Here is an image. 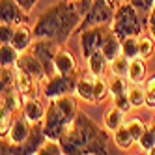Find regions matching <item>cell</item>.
I'll return each instance as SVG.
<instances>
[{"instance_id":"obj_29","label":"cell","mask_w":155,"mask_h":155,"mask_svg":"<svg viewBox=\"0 0 155 155\" xmlns=\"http://www.w3.org/2000/svg\"><path fill=\"white\" fill-rule=\"evenodd\" d=\"M43 153H49V155H62V153H64V148H62L60 140H51V138H47V140L39 146V150H38L36 155H43Z\"/></svg>"},{"instance_id":"obj_10","label":"cell","mask_w":155,"mask_h":155,"mask_svg":"<svg viewBox=\"0 0 155 155\" xmlns=\"http://www.w3.org/2000/svg\"><path fill=\"white\" fill-rule=\"evenodd\" d=\"M28 13L25 12L17 0H0V23L8 25H23L26 23Z\"/></svg>"},{"instance_id":"obj_27","label":"cell","mask_w":155,"mask_h":155,"mask_svg":"<svg viewBox=\"0 0 155 155\" xmlns=\"http://www.w3.org/2000/svg\"><path fill=\"white\" fill-rule=\"evenodd\" d=\"M121 54L129 60L140 56L138 54V36H129L121 41Z\"/></svg>"},{"instance_id":"obj_24","label":"cell","mask_w":155,"mask_h":155,"mask_svg":"<svg viewBox=\"0 0 155 155\" xmlns=\"http://www.w3.org/2000/svg\"><path fill=\"white\" fill-rule=\"evenodd\" d=\"M112 138H114V144H116V146H118L120 150H129V148L133 146V144H135V138H133L131 131H129V127H127L125 124L114 131Z\"/></svg>"},{"instance_id":"obj_16","label":"cell","mask_w":155,"mask_h":155,"mask_svg":"<svg viewBox=\"0 0 155 155\" xmlns=\"http://www.w3.org/2000/svg\"><path fill=\"white\" fill-rule=\"evenodd\" d=\"M36 36H34V28L26 26L25 23L23 25H17L15 26V34H13V39H12V45L19 51V52H25L32 47Z\"/></svg>"},{"instance_id":"obj_32","label":"cell","mask_w":155,"mask_h":155,"mask_svg":"<svg viewBox=\"0 0 155 155\" xmlns=\"http://www.w3.org/2000/svg\"><path fill=\"white\" fill-rule=\"evenodd\" d=\"M108 88H110V95H120V94H125L129 88H127V82L124 77H120V75H114L112 79L108 81Z\"/></svg>"},{"instance_id":"obj_7","label":"cell","mask_w":155,"mask_h":155,"mask_svg":"<svg viewBox=\"0 0 155 155\" xmlns=\"http://www.w3.org/2000/svg\"><path fill=\"white\" fill-rule=\"evenodd\" d=\"M58 49H60V45L54 39H49V38H36L34 43H32V47H30V51L34 52V56L41 62L43 69L47 73V79L56 73V69H54V56H56Z\"/></svg>"},{"instance_id":"obj_42","label":"cell","mask_w":155,"mask_h":155,"mask_svg":"<svg viewBox=\"0 0 155 155\" xmlns=\"http://www.w3.org/2000/svg\"><path fill=\"white\" fill-rule=\"evenodd\" d=\"M150 127H151V129H153V133H155V118L151 120V125H150Z\"/></svg>"},{"instance_id":"obj_26","label":"cell","mask_w":155,"mask_h":155,"mask_svg":"<svg viewBox=\"0 0 155 155\" xmlns=\"http://www.w3.org/2000/svg\"><path fill=\"white\" fill-rule=\"evenodd\" d=\"M127 95H129V101H131L133 108L146 107V90L140 88V84H133L127 90Z\"/></svg>"},{"instance_id":"obj_22","label":"cell","mask_w":155,"mask_h":155,"mask_svg":"<svg viewBox=\"0 0 155 155\" xmlns=\"http://www.w3.org/2000/svg\"><path fill=\"white\" fill-rule=\"evenodd\" d=\"M124 121H125V112L124 110H120L118 107H112L110 110H107L105 116H103V125L107 131H116L118 127L124 125Z\"/></svg>"},{"instance_id":"obj_21","label":"cell","mask_w":155,"mask_h":155,"mask_svg":"<svg viewBox=\"0 0 155 155\" xmlns=\"http://www.w3.org/2000/svg\"><path fill=\"white\" fill-rule=\"evenodd\" d=\"M86 62H88V69H90L95 77H105L108 65H110V62L107 60V56L101 51H95L92 56L86 58Z\"/></svg>"},{"instance_id":"obj_20","label":"cell","mask_w":155,"mask_h":155,"mask_svg":"<svg viewBox=\"0 0 155 155\" xmlns=\"http://www.w3.org/2000/svg\"><path fill=\"white\" fill-rule=\"evenodd\" d=\"M146 60L142 56H137L129 60V69H127V79L131 84H144L146 82Z\"/></svg>"},{"instance_id":"obj_25","label":"cell","mask_w":155,"mask_h":155,"mask_svg":"<svg viewBox=\"0 0 155 155\" xmlns=\"http://www.w3.org/2000/svg\"><path fill=\"white\" fill-rule=\"evenodd\" d=\"M138 54L144 60H150L155 54V38L150 36H138Z\"/></svg>"},{"instance_id":"obj_17","label":"cell","mask_w":155,"mask_h":155,"mask_svg":"<svg viewBox=\"0 0 155 155\" xmlns=\"http://www.w3.org/2000/svg\"><path fill=\"white\" fill-rule=\"evenodd\" d=\"M21 114L25 118H28L32 124H38V121H43V118L47 114V108L43 107L39 97H28V99H25V105H23Z\"/></svg>"},{"instance_id":"obj_23","label":"cell","mask_w":155,"mask_h":155,"mask_svg":"<svg viewBox=\"0 0 155 155\" xmlns=\"http://www.w3.org/2000/svg\"><path fill=\"white\" fill-rule=\"evenodd\" d=\"M21 56V52L12 43H0V64L2 68H13Z\"/></svg>"},{"instance_id":"obj_19","label":"cell","mask_w":155,"mask_h":155,"mask_svg":"<svg viewBox=\"0 0 155 155\" xmlns=\"http://www.w3.org/2000/svg\"><path fill=\"white\" fill-rule=\"evenodd\" d=\"M101 52L107 56L108 62H112L116 56H120V54H121V39L114 34L110 26H108V30H107L105 41H103V45H101Z\"/></svg>"},{"instance_id":"obj_34","label":"cell","mask_w":155,"mask_h":155,"mask_svg":"<svg viewBox=\"0 0 155 155\" xmlns=\"http://www.w3.org/2000/svg\"><path fill=\"white\" fill-rule=\"evenodd\" d=\"M94 94H95V103H101L103 99L110 94V88H108V82L105 81V77H95Z\"/></svg>"},{"instance_id":"obj_13","label":"cell","mask_w":155,"mask_h":155,"mask_svg":"<svg viewBox=\"0 0 155 155\" xmlns=\"http://www.w3.org/2000/svg\"><path fill=\"white\" fill-rule=\"evenodd\" d=\"M15 86L19 88V92L25 95V99L28 97H39V82L38 79H34L32 75H28L26 71H23L21 68H17L15 65Z\"/></svg>"},{"instance_id":"obj_35","label":"cell","mask_w":155,"mask_h":155,"mask_svg":"<svg viewBox=\"0 0 155 155\" xmlns=\"http://www.w3.org/2000/svg\"><path fill=\"white\" fill-rule=\"evenodd\" d=\"M144 90H146V107L148 108H155V73L146 79V82H144Z\"/></svg>"},{"instance_id":"obj_44","label":"cell","mask_w":155,"mask_h":155,"mask_svg":"<svg viewBox=\"0 0 155 155\" xmlns=\"http://www.w3.org/2000/svg\"><path fill=\"white\" fill-rule=\"evenodd\" d=\"M121 2H127V0H121Z\"/></svg>"},{"instance_id":"obj_9","label":"cell","mask_w":155,"mask_h":155,"mask_svg":"<svg viewBox=\"0 0 155 155\" xmlns=\"http://www.w3.org/2000/svg\"><path fill=\"white\" fill-rule=\"evenodd\" d=\"M32 133V121L28 118H25L23 114L21 116H15L13 124H12V129L8 133V144L2 142V151L9 150V148H19L28 140Z\"/></svg>"},{"instance_id":"obj_18","label":"cell","mask_w":155,"mask_h":155,"mask_svg":"<svg viewBox=\"0 0 155 155\" xmlns=\"http://www.w3.org/2000/svg\"><path fill=\"white\" fill-rule=\"evenodd\" d=\"M2 92V105L8 110H12V112H19V110H23V105H25V95L19 92L17 86H12V88H6V90H0Z\"/></svg>"},{"instance_id":"obj_33","label":"cell","mask_w":155,"mask_h":155,"mask_svg":"<svg viewBox=\"0 0 155 155\" xmlns=\"http://www.w3.org/2000/svg\"><path fill=\"white\" fill-rule=\"evenodd\" d=\"M15 65L13 68H2V73H0V90H6V88L15 86Z\"/></svg>"},{"instance_id":"obj_4","label":"cell","mask_w":155,"mask_h":155,"mask_svg":"<svg viewBox=\"0 0 155 155\" xmlns=\"http://www.w3.org/2000/svg\"><path fill=\"white\" fill-rule=\"evenodd\" d=\"M120 4H121V0H94L92 8L88 9V13L82 17L79 28H77V32H75V36H79L81 32L86 30V28L110 25Z\"/></svg>"},{"instance_id":"obj_38","label":"cell","mask_w":155,"mask_h":155,"mask_svg":"<svg viewBox=\"0 0 155 155\" xmlns=\"http://www.w3.org/2000/svg\"><path fill=\"white\" fill-rule=\"evenodd\" d=\"M112 99H114V107H118L120 110H124L125 114H127L129 110L133 108V107H131V101H129L127 92H125V94H120V95H114Z\"/></svg>"},{"instance_id":"obj_11","label":"cell","mask_w":155,"mask_h":155,"mask_svg":"<svg viewBox=\"0 0 155 155\" xmlns=\"http://www.w3.org/2000/svg\"><path fill=\"white\" fill-rule=\"evenodd\" d=\"M45 140H47V137H45V133H43V124L38 121V124H32V133H30L28 140L23 144V146L9 148V150H6L2 153H23V155H26V153H38L39 146Z\"/></svg>"},{"instance_id":"obj_15","label":"cell","mask_w":155,"mask_h":155,"mask_svg":"<svg viewBox=\"0 0 155 155\" xmlns=\"http://www.w3.org/2000/svg\"><path fill=\"white\" fill-rule=\"evenodd\" d=\"M54 69L56 73L62 75H71V73H79V68H77V60L73 56V52L65 47H60L56 56H54Z\"/></svg>"},{"instance_id":"obj_2","label":"cell","mask_w":155,"mask_h":155,"mask_svg":"<svg viewBox=\"0 0 155 155\" xmlns=\"http://www.w3.org/2000/svg\"><path fill=\"white\" fill-rule=\"evenodd\" d=\"M60 144L65 155H105L108 153V131L101 129L86 112L79 110L60 138Z\"/></svg>"},{"instance_id":"obj_43","label":"cell","mask_w":155,"mask_h":155,"mask_svg":"<svg viewBox=\"0 0 155 155\" xmlns=\"http://www.w3.org/2000/svg\"><path fill=\"white\" fill-rule=\"evenodd\" d=\"M150 155H155V146H153V150L150 151Z\"/></svg>"},{"instance_id":"obj_41","label":"cell","mask_w":155,"mask_h":155,"mask_svg":"<svg viewBox=\"0 0 155 155\" xmlns=\"http://www.w3.org/2000/svg\"><path fill=\"white\" fill-rule=\"evenodd\" d=\"M17 2L21 4V8H23L26 13H30L32 9H34V6L38 4V0H17Z\"/></svg>"},{"instance_id":"obj_12","label":"cell","mask_w":155,"mask_h":155,"mask_svg":"<svg viewBox=\"0 0 155 155\" xmlns=\"http://www.w3.org/2000/svg\"><path fill=\"white\" fill-rule=\"evenodd\" d=\"M15 65H17V68H21L23 71H26L28 75H32L34 79L41 81V82L47 79V73H45V69H43L41 62L34 56V52H32L30 49L25 51V52H21V56H19V60H17Z\"/></svg>"},{"instance_id":"obj_31","label":"cell","mask_w":155,"mask_h":155,"mask_svg":"<svg viewBox=\"0 0 155 155\" xmlns=\"http://www.w3.org/2000/svg\"><path fill=\"white\" fill-rule=\"evenodd\" d=\"M125 125L129 127V131H131L133 138H135V142H138V140H140V137H142L144 133H146V129H148V125L144 124L140 118H131Z\"/></svg>"},{"instance_id":"obj_36","label":"cell","mask_w":155,"mask_h":155,"mask_svg":"<svg viewBox=\"0 0 155 155\" xmlns=\"http://www.w3.org/2000/svg\"><path fill=\"white\" fill-rule=\"evenodd\" d=\"M138 146L146 151V153H150L151 150H153V146H155V133H153V129L151 127H148L146 129V133L140 137V140H138Z\"/></svg>"},{"instance_id":"obj_1","label":"cell","mask_w":155,"mask_h":155,"mask_svg":"<svg viewBox=\"0 0 155 155\" xmlns=\"http://www.w3.org/2000/svg\"><path fill=\"white\" fill-rule=\"evenodd\" d=\"M81 21L82 15L75 0H60L38 15L34 23V36L54 39L60 47H65L69 38L75 36Z\"/></svg>"},{"instance_id":"obj_28","label":"cell","mask_w":155,"mask_h":155,"mask_svg":"<svg viewBox=\"0 0 155 155\" xmlns=\"http://www.w3.org/2000/svg\"><path fill=\"white\" fill-rule=\"evenodd\" d=\"M13 120H15V112H12V110H8L4 107H0V137H2V138L8 137Z\"/></svg>"},{"instance_id":"obj_14","label":"cell","mask_w":155,"mask_h":155,"mask_svg":"<svg viewBox=\"0 0 155 155\" xmlns=\"http://www.w3.org/2000/svg\"><path fill=\"white\" fill-rule=\"evenodd\" d=\"M94 88H95V75L88 69L86 73H82L77 81V90L75 95L82 99L86 103H95V94H94Z\"/></svg>"},{"instance_id":"obj_40","label":"cell","mask_w":155,"mask_h":155,"mask_svg":"<svg viewBox=\"0 0 155 155\" xmlns=\"http://www.w3.org/2000/svg\"><path fill=\"white\" fill-rule=\"evenodd\" d=\"M148 28H150V34L155 38V6H153V9L148 13Z\"/></svg>"},{"instance_id":"obj_39","label":"cell","mask_w":155,"mask_h":155,"mask_svg":"<svg viewBox=\"0 0 155 155\" xmlns=\"http://www.w3.org/2000/svg\"><path fill=\"white\" fill-rule=\"evenodd\" d=\"M129 2L135 6L140 13H150L155 6V0H129Z\"/></svg>"},{"instance_id":"obj_5","label":"cell","mask_w":155,"mask_h":155,"mask_svg":"<svg viewBox=\"0 0 155 155\" xmlns=\"http://www.w3.org/2000/svg\"><path fill=\"white\" fill-rule=\"evenodd\" d=\"M41 124H43V133H45L47 138L60 140L64 137V133L68 131V127L73 124V120L56 105L54 99H49L47 114H45V118H43Z\"/></svg>"},{"instance_id":"obj_3","label":"cell","mask_w":155,"mask_h":155,"mask_svg":"<svg viewBox=\"0 0 155 155\" xmlns=\"http://www.w3.org/2000/svg\"><path fill=\"white\" fill-rule=\"evenodd\" d=\"M114 34L124 41L129 36H142V19H140V12L133 6L129 0L121 2L116 9V15L110 23Z\"/></svg>"},{"instance_id":"obj_6","label":"cell","mask_w":155,"mask_h":155,"mask_svg":"<svg viewBox=\"0 0 155 155\" xmlns=\"http://www.w3.org/2000/svg\"><path fill=\"white\" fill-rule=\"evenodd\" d=\"M77 81H79V73H71V75L54 73L52 77L43 81L41 92L47 99H56V97H62V95H69V94H75V90H77Z\"/></svg>"},{"instance_id":"obj_37","label":"cell","mask_w":155,"mask_h":155,"mask_svg":"<svg viewBox=\"0 0 155 155\" xmlns=\"http://www.w3.org/2000/svg\"><path fill=\"white\" fill-rule=\"evenodd\" d=\"M15 34V25L0 23V43H12Z\"/></svg>"},{"instance_id":"obj_30","label":"cell","mask_w":155,"mask_h":155,"mask_svg":"<svg viewBox=\"0 0 155 155\" xmlns=\"http://www.w3.org/2000/svg\"><path fill=\"white\" fill-rule=\"evenodd\" d=\"M127 69H129V58H125L124 54H120V56H116L110 62V73L112 75L124 77V75H127Z\"/></svg>"},{"instance_id":"obj_8","label":"cell","mask_w":155,"mask_h":155,"mask_svg":"<svg viewBox=\"0 0 155 155\" xmlns=\"http://www.w3.org/2000/svg\"><path fill=\"white\" fill-rule=\"evenodd\" d=\"M110 25H101V26H92V28H86L79 34V41H81V52L84 60L88 56H92L95 51H101V45L105 41L107 36V30Z\"/></svg>"}]
</instances>
